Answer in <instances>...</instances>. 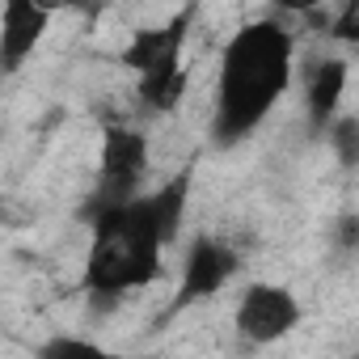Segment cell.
Segmentation results:
<instances>
[{
	"mask_svg": "<svg viewBox=\"0 0 359 359\" xmlns=\"http://www.w3.org/2000/svg\"><path fill=\"white\" fill-rule=\"evenodd\" d=\"M191 203V169L173 173L156 191H140L114 208H89L85 287L97 300H118L148 287L165 271V250L182 233Z\"/></svg>",
	"mask_w": 359,
	"mask_h": 359,
	"instance_id": "cell-1",
	"label": "cell"
},
{
	"mask_svg": "<svg viewBox=\"0 0 359 359\" xmlns=\"http://www.w3.org/2000/svg\"><path fill=\"white\" fill-rule=\"evenodd\" d=\"M296 76V34L279 18H254L237 26L220 51L216 76V114L212 135L220 144H241L254 135Z\"/></svg>",
	"mask_w": 359,
	"mask_h": 359,
	"instance_id": "cell-2",
	"label": "cell"
},
{
	"mask_svg": "<svg viewBox=\"0 0 359 359\" xmlns=\"http://www.w3.org/2000/svg\"><path fill=\"white\" fill-rule=\"evenodd\" d=\"M187 30H191V9L173 13V22H165V26H140L127 39V47L118 51V64L135 72V93H140L144 110H152V114H169L182 102Z\"/></svg>",
	"mask_w": 359,
	"mask_h": 359,
	"instance_id": "cell-3",
	"label": "cell"
},
{
	"mask_svg": "<svg viewBox=\"0 0 359 359\" xmlns=\"http://www.w3.org/2000/svg\"><path fill=\"white\" fill-rule=\"evenodd\" d=\"M144 177H148V135L135 127H110L102 140L93 208H114V203L135 199L144 191Z\"/></svg>",
	"mask_w": 359,
	"mask_h": 359,
	"instance_id": "cell-4",
	"label": "cell"
},
{
	"mask_svg": "<svg viewBox=\"0 0 359 359\" xmlns=\"http://www.w3.org/2000/svg\"><path fill=\"white\" fill-rule=\"evenodd\" d=\"M304 309H300V296L283 283H250L237 300V313H233V325L237 334L250 342V346H271L279 338H287L296 325H300Z\"/></svg>",
	"mask_w": 359,
	"mask_h": 359,
	"instance_id": "cell-5",
	"label": "cell"
},
{
	"mask_svg": "<svg viewBox=\"0 0 359 359\" xmlns=\"http://www.w3.org/2000/svg\"><path fill=\"white\" fill-rule=\"evenodd\" d=\"M241 271V254L224 241V237H195L187 262H182V283H177L173 309H191L216 292H224V283H233V275Z\"/></svg>",
	"mask_w": 359,
	"mask_h": 359,
	"instance_id": "cell-6",
	"label": "cell"
},
{
	"mask_svg": "<svg viewBox=\"0 0 359 359\" xmlns=\"http://www.w3.org/2000/svg\"><path fill=\"white\" fill-rule=\"evenodd\" d=\"M47 26H51V9L34 5V0H9L0 9V76H13L30 64Z\"/></svg>",
	"mask_w": 359,
	"mask_h": 359,
	"instance_id": "cell-7",
	"label": "cell"
},
{
	"mask_svg": "<svg viewBox=\"0 0 359 359\" xmlns=\"http://www.w3.org/2000/svg\"><path fill=\"white\" fill-rule=\"evenodd\" d=\"M346 85H351V64L342 55H325V60L309 64V72H304V114H309L313 135H325V127L338 118Z\"/></svg>",
	"mask_w": 359,
	"mask_h": 359,
	"instance_id": "cell-8",
	"label": "cell"
},
{
	"mask_svg": "<svg viewBox=\"0 0 359 359\" xmlns=\"http://www.w3.org/2000/svg\"><path fill=\"white\" fill-rule=\"evenodd\" d=\"M34 359H127V355H118L93 338H81V334H55L34 346Z\"/></svg>",
	"mask_w": 359,
	"mask_h": 359,
	"instance_id": "cell-9",
	"label": "cell"
},
{
	"mask_svg": "<svg viewBox=\"0 0 359 359\" xmlns=\"http://www.w3.org/2000/svg\"><path fill=\"white\" fill-rule=\"evenodd\" d=\"M325 140L338 148V161H342L346 169L359 161V123H355L351 114H338V118L325 127Z\"/></svg>",
	"mask_w": 359,
	"mask_h": 359,
	"instance_id": "cell-10",
	"label": "cell"
}]
</instances>
